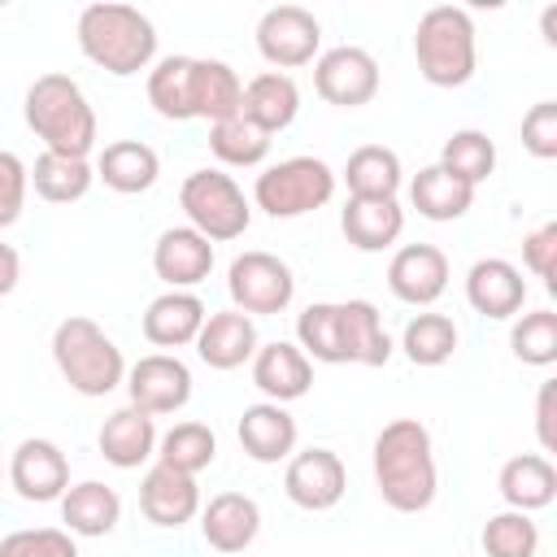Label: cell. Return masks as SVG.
<instances>
[{
	"label": "cell",
	"instance_id": "cell-1",
	"mask_svg": "<svg viewBox=\"0 0 557 557\" xmlns=\"http://www.w3.org/2000/svg\"><path fill=\"white\" fill-rule=\"evenodd\" d=\"M374 487L387 509L396 513H422L431 509L440 492V470H435V448L431 431L418 418H392L374 435Z\"/></svg>",
	"mask_w": 557,
	"mask_h": 557
},
{
	"label": "cell",
	"instance_id": "cell-2",
	"mask_svg": "<svg viewBox=\"0 0 557 557\" xmlns=\"http://www.w3.org/2000/svg\"><path fill=\"white\" fill-rule=\"evenodd\" d=\"M78 48L91 65H100L113 78H131L152 65L157 57V26L135 4H87L78 13Z\"/></svg>",
	"mask_w": 557,
	"mask_h": 557
},
{
	"label": "cell",
	"instance_id": "cell-3",
	"mask_svg": "<svg viewBox=\"0 0 557 557\" xmlns=\"http://www.w3.org/2000/svg\"><path fill=\"white\" fill-rule=\"evenodd\" d=\"M22 113H26V126L44 139V152L87 161V152H91L96 139H100V131H96V109L87 104L83 87H78L70 74H39V78L26 87Z\"/></svg>",
	"mask_w": 557,
	"mask_h": 557
},
{
	"label": "cell",
	"instance_id": "cell-4",
	"mask_svg": "<svg viewBox=\"0 0 557 557\" xmlns=\"http://www.w3.org/2000/svg\"><path fill=\"white\" fill-rule=\"evenodd\" d=\"M413 61L431 87H466L479 65L470 13L457 4L426 9L413 30Z\"/></svg>",
	"mask_w": 557,
	"mask_h": 557
},
{
	"label": "cell",
	"instance_id": "cell-5",
	"mask_svg": "<svg viewBox=\"0 0 557 557\" xmlns=\"http://www.w3.org/2000/svg\"><path fill=\"white\" fill-rule=\"evenodd\" d=\"M52 361L61 379L78 396H109L117 383H126V357L122 348L91 322V318H65L52 331Z\"/></svg>",
	"mask_w": 557,
	"mask_h": 557
},
{
	"label": "cell",
	"instance_id": "cell-6",
	"mask_svg": "<svg viewBox=\"0 0 557 557\" xmlns=\"http://www.w3.org/2000/svg\"><path fill=\"white\" fill-rule=\"evenodd\" d=\"M339 174L322 157H287L257 174L252 205L270 218H305L335 196Z\"/></svg>",
	"mask_w": 557,
	"mask_h": 557
},
{
	"label": "cell",
	"instance_id": "cell-7",
	"mask_svg": "<svg viewBox=\"0 0 557 557\" xmlns=\"http://www.w3.org/2000/svg\"><path fill=\"white\" fill-rule=\"evenodd\" d=\"M178 205L187 213V226L200 231L209 244L239 239L252 222V205L244 187L222 170H191L178 187Z\"/></svg>",
	"mask_w": 557,
	"mask_h": 557
},
{
	"label": "cell",
	"instance_id": "cell-8",
	"mask_svg": "<svg viewBox=\"0 0 557 557\" xmlns=\"http://www.w3.org/2000/svg\"><path fill=\"white\" fill-rule=\"evenodd\" d=\"M226 292H231V305L248 318L257 313H283L296 296V278H292V265L274 252H239L226 270Z\"/></svg>",
	"mask_w": 557,
	"mask_h": 557
},
{
	"label": "cell",
	"instance_id": "cell-9",
	"mask_svg": "<svg viewBox=\"0 0 557 557\" xmlns=\"http://www.w3.org/2000/svg\"><path fill=\"white\" fill-rule=\"evenodd\" d=\"M322 48V22L300 4H274L257 22V52L283 74L309 65Z\"/></svg>",
	"mask_w": 557,
	"mask_h": 557
},
{
	"label": "cell",
	"instance_id": "cell-10",
	"mask_svg": "<svg viewBox=\"0 0 557 557\" xmlns=\"http://www.w3.org/2000/svg\"><path fill=\"white\" fill-rule=\"evenodd\" d=\"M313 91L335 109H361L379 96V61L357 44L326 48L313 61Z\"/></svg>",
	"mask_w": 557,
	"mask_h": 557
},
{
	"label": "cell",
	"instance_id": "cell-11",
	"mask_svg": "<svg viewBox=\"0 0 557 557\" xmlns=\"http://www.w3.org/2000/svg\"><path fill=\"white\" fill-rule=\"evenodd\" d=\"M126 396L139 413H178L191 400V370L174 352H148L126 370Z\"/></svg>",
	"mask_w": 557,
	"mask_h": 557
},
{
	"label": "cell",
	"instance_id": "cell-12",
	"mask_svg": "<svg viewBox=\"0 0 557 557\" xmlns=\"http://www.w3.org/2000/svg\"><path fill=\"white\" fill-rule=\"evenodd\" d=\"M283 492H287L292 505H300L309 513H322V509H335L344 500L348 470H344L339 453H331V448H305V453H292L287 457Z\"/></svg>",
	"mask_w": 557,
	"mask_h": 557
},
{
	"label": "cell",
	"instance_id": "cell-13",
	"mask_svg": "<svg viewBox=\"0 0 557 557\" xmlns=\"http://www.w3.org/2000/svg\"><path fill=\"white\" fill-rule=\"evenodd\" d=\"M9 483L22 500L30 505H48V500H61L65 487H70V457L44 440V435H30L13 448L9 457Z\"/></svg>",
	"mask_w": 557,
	"mask_h": 557
},
{
	"label": "cell",
	"instance_id": "cell-14",
	"mask_svg": "<svg viewBox=\"0 0 557 557\" xmlns=\"http://www.w3.org/2000/svg\"><path fill=\"white\" fill-rule=\"evenodd\" d=\"M213 270V244L191 226H170L152 244V274L170 292H191Z\"/></svg>",
	"mask_w": 557,
	"mask_h": 557
},
{
	"label": "cell",
	"instance_id": "cell-15",
	"mask_svg": "<svg viewBox=\"0 0 557 557\" xmlns=\"http://www.w3.org/2000/svg\"><path fill=\"white\" fill-rule=\"evenodd\" d=\"M466 300H470V309L479 318L505 322V318L522 313V305H527V278L505 257H479L466 270Z\"/></svg>",
	"mask_w": 557,
	"mask_h": 557
},
{
	"label": "cell",
	"instance_id": "cell-16",
	"mask_svg": "<svg viewBox=\"0 0 557 557\" xmlns=\"http://www.w3.org/2000/svg\"><path fill=\"white\" fill-rule=\"evenodd\" d=\"M139 513L152 527H165V531L187 527L200 513V487H196V479L183 474V470H170L161 461L148 466V474L139 479Z\"/></svg>",
	"mask_w": 557,
	"mask_h": 557
},
{
	"label": "cell",
	"instance_id": "cell-17",
	"mask_svg": "<svg viewBox=\"0 0 557 557\" xmlns=\"http://www.w3.org/2000/svg\"><path fill=\"white\" fill-rule=\"evenodd\" d=\"M387 287L396 300L426 309L448 287V257L435 244H405V248H396V257L387 265Z\"/></svg>",
	"mask_w": 557,
	"mask_h": 557
},
{
	"label": "cell",
	"instance_id": "cell-18",
	"mask_svg": "<svg viewBox=\"0 0 557 557\" xmlns=\"http://www.w3.org/2000/svg\"><path fill=\"white\" fill-rule=\"evenodd\" d=\"M252 383L274 405L300 400L309 392V383H313V361L296 344H283V339L257 344V352H252Z\"/></svg>",
	"mask_w": 557,
	"mask_h": 557
},
{
	"label": "cell",
	"instance_id": "cell-19",
	"mask_svg": "<svg viewBox=\"0 0 557 557\" xmlns=\"http://www.w3.org/2000/svg\"><path fill=\"white\" fill-rule=\"evenodd\" d=\"M261 531V505L244 492H218L200 509V535L213 553H244Z\"/></svg>",
	"mask_w": 557,
	"mask_h": 557
},
{
	"label": "cell",
	"instance_id": "cell-20",
	"mask_svg": "<svg viewBox=\"0 0 557 557\" xmlns=\"http://www.w3.org/2000/svg\"><path fill=\"white\" fill-rule=\"evenodd\" d=\"M257 322L239 309H222V313H209L200 335H196V357L209 366V370H239L244 361H252L257 352Z\"/></svg>",
	"mask_w": 557,
	"mask_h": 557
},
{
	"label": "cell",
	"instance_id": "cell-21",
	"mask_svg": "<svg viewBox=\"0 0 557 557\" xmlns=\"http://www.w3.org/2000/svg\"><path fill=\"white\" fill-rule=\"evenodd\" d=\"M235 435H239V444H244V453H248L252 461L274 466V461H287V457L296 453V435H300V431H296V418H292L283 405L257 400V405H248V409L239 413Z\"/></svg>",
	"mask_w": 557,
	"mask_h": 557
},
{
	"label": "cell",
	"instance_id": "cell-22",
	"mask_svg": "<svg viewBox=\"0 0 557 557\" xmlns=\"http://www.w3.org/2000/svg\"><path fill=\"white\" fill-rule=\"evenodd\" d=\"M339 231L357 252H383L400 239L405 231V209L400 200H366V196H348V205L339 209Z\"/></svg>",
	"mask_w": 557,
	"mask_h": 557
},
{
	"label": "cell",
	"instance_id": "cell-23",
	"mask_svg": "<svg viewBox=\"0 0 557 557\" xmlns=\"http://www.w3.org/2000/svg\"><path fill=\"white\" fill-rule=\"evenodd\" d=\"M205 300L196 292H161L144 309V339L157 348H187L205 326Z\"/></svg>",
	"mask_w": 557,
	"mask_h": 557
},
{
	"label": "cell",
	"instance_id": "cell-24",
	"mask_svg": "<svg viewBox=\"0 0 557 557\" xmlns=\"http://www.w3.org/2000/svg\"><path fill=\"white\" fill-rule=\"evenodd\" d=\"M96 444H100V453H104L109 466H117V470H139V466L157 453V422H152L148 413H139L135 405H122V409H113V413L104 418Z\"/></svg>",
	"mask_w": 557,
	"mask_h": 557
},
{
	"label": "cell",
	"instance_id": "cell-25",
	"mask_svg": "<svg viewBox=\"0 0 557 557\" xmlns=\"http://www.w3.org/2000/svg\"><path fill=\"white\" fill-rule=\"evenodd\" d=\"M239 113H244L248 122H257L265 135L287 131V126L296 122V113H300V87H296V78H292V74H278V70H265V74L248 78V83H244V104H239Z\"/></svg>",
	"mask_w": 557,
	"mask_h": 557
},
{
	"label": "cell",
	"instance_id": "cell-26",
	"mask_svg": "<svg viewBox=\"0 0 557 557\" xmlns=\"http://www.w3.org/2000/svg\"><path fill=\"white\" fill-rule=\"evenodd\" d=\"M122 518V496L100 483V479H83V483H70L65 496H61V522L70 535H109Z\"/></svg>",
	"mask_w": 557,
	"mask_h": 557
},
{
	"label": "cell",
	"instance_id": "cell-27",
	"mask_svg": "<svg viewBox=\"0 0 557 557\" xmlns=\"http://www.w3.org/2000/svg\"><path fill=\"white\" fill-rule=\"evenodd\" d=\"M244 104L239 74L218 57H191V117H205L209 126L222 117H235Z\"/></svg>",
	"mask_w": 557,
	"mask_h": 557
},
{
	"label": "cell",
	"instance_id": "cell-28",
	"mask_svg": "<svg viewBox=\"0 0 557 557\" xmlns=\"http://www.w3.org/2000/svg\"><path fill=\"white\" fill-rule=\"evenodd\" d=\"M157 174H161V157H157L148 144H139V139H113V144H104V152L96 157V178H100L109 191H117V196H139V191H148V187L157 183Z\"/></svg>",
	"mask_w": 557,
	"mask_h": 557
},
{
	"label": "cell",
	"instance_id": "cell-29",
	"mask_svg": "<svg viewBox=\"0 0 557 557\" xmlns=\"http://www.w3.org/2000/svg\"><path fill=\"white\" fill-rule=\"evenodd\" d=\"M339 348L352 366H387L392 335L383 331V313L370 300H339Z\"/></svg>",
	"mask_w": 557,
	"mask_h": 557
},
{
	"label": "cell",
	"instance_id": "cell-30",
	"mask_svg": "<svg viewBox=\"0 0 557 557\" xmlns=\"http://www.w3.org/2000/svg\"><path fill=\"white\" fill-rule=\"evenodd\" d=\"M496 487H500V496H505L509 509L531 513V509L553 505V496H557V470H553V461L544 453H518V457H509L500 466Z\"/></svg>",
	"mask_w": 557,
	"mask_h": 557
},
{
	"label": "cell",
	"instance_id": "cell-31",
	"mask_svg": "<svg viewBox=\"0 0 557 557\" xmlns=\"http://www.w3.org/2000/svg\"><path fill=\"white\" fill-rule=\"evenodd\" d=\"M409 205H413L426 222H457V218L470 213L474 187L461 183V178H453L444 165H426V170H418L413 183H409Z\"/></svg>",
	"mask_w": 557,
	"mask_h": 557
},
{
	"label": "cell",
	"instance_id": "cell-32",
	"mask_svg": "<svg viewBox=\"0 0 557 557\" xmlns=\"http://www.w3.org/2000/svg\"><path fill=\"white\" fill-rule=\"evenodd\" d=\"M344 183H348V196H366V200H396L400 183H405V170H400V157L383 144H361L357 152H348L344 161Z\"/></svg>",
	"mask_w": 557,
	"mask_h": 557
},
{
	"label": "cell",
	"instance_id": "cell-33",
	"mask_svg": "<svg viewBox=\"0 0 557 557\" xmlns=\"http://www.w3.org/2000/svg\"><path fill=\"white\" fill-rule=\"evenodd\" d=\"M30 183L48 205H70L83 200L96 183V170L78 157H57V152H39L30 165Z\"/></svg>",
	"mask_w": 557,
	"mask_h": 557
},
{
	"label": "cell",
	"instance_id": "cell-34",
	"mask_svg": "<svg viewBox=\"0 0 557 557\" xmlns=\"http://www.w3.org/2000/svg\"><path fill=\"white\" fill-rule=\"evenodd\" d=\"M270 139H274V135H265V131H261L257 122H248L244 113L222 117V122L209 126V148H213V157H218L222 165H239V170L261 165V161L270 157Z\"/></svg>",
	"mask_w": 557,
	"mask_h": 557
},
{
	"label": "cell",
	"instance_id": "cell-35",
	"mask_svg": "<svg viewBox=\"0 0 557 557\" xmlns=\"http://www.w3.org/2000/svg\"><path fill=\"white\" fill-rule=\"evenodd\" d=\"M218 457V435L205 426V422H174L161 440H157V461L170 466V470H183V474H200L209 470Z\"/></svg>",
	"mask_w": 557,
	"mask_h": 557
},
{
	"label": "cell",
	"instance_id": "cell-36",
	"mask_svg": "<svg viewBox=\"0 0 557 557\" xmlns=\"http://www.w3.org/2000/svg\"><path fill=\"white\" fill-rule=\"evenodd\" d=\"M148 104L170 122H191V57H161L148 70Z\"/></svg>",
	"mask_w": 557,
	"mask_h": 557
},
{
	"label": "cell",
	"instance_id": "cell-37",
	"mask_svg": "<svg viewBox=\"0 0 557 557\" xmlns=\"http://www.w3.org/2000/svg\"><path fill=\"white\" fill-rule=\"evenodd\" d=\"M435 165H444L453 178H461V183L479 187V183H487V178H492V170H496V144H492L483 131H474V126L453 131V135L444 139V148H440V161H435Z\"/></svg>",
	"mask_w": 557,
	"mask_h": 557
},
{
	"label": "cell",
	"instance_id": "cell-38",
	"mask_svg": "<svg viewBox=\"0 0 557 557\" xmlns=\"http://www.w3.org/2000/svg\"><path fill=\"white\" fill-rule=\"evenodd\" d=\"M400 348L413 366L435 370L457 352V322L448 313H418V318H409V326L400 335Z\"/></svg>",
	"mask_w": 557,
	"mask_h": 557
},
{
	"label": "cell",
	"instance_id": "cell-39",
	"mask_svg": "<svg viewBox=\"0 0 557 557\" xmlns=\"http://www.w3.org/2000/svg\"><path fill=\"white\" fill-rule=\"evenodd\" d=\"M296 348L313 361L326 366H344V348H339V300H313L300 318H296Z\"/></svg>",
	"mask_w": 557,
	"mask_h": 557
},
{
	"label": "cell",
	"instance_id": "cell-40",
	"mask_svg": "<svg viewBox=\"0 0 557 557\" xmlns=\"http://www.w3.org/2000/svg\"><path fill=\"white\" fill-rule=\"evenodd\" d=\"M479 544L487 557H535L540 553V527L522 509H500L483 522Z\"/></svg>",
	"mask_w": 557,
	"mask_h": 557
},
{
	"label": "cell",
	"instance_id": "cell-41",
	"mask_svg": "<svg viewBox=\"0 0 557 557\" xmlns=\"http://www.w3.org/2000/svg\"><path fill=\"white\" fill-rule=\"evenodd\" d=\"M509 348L522 366H553L557 361V313L553 309H531L513 322L509 331Z\"/></svg>",
	"mask_w": 557,
	"mask_h": 557
},
{
	"label": "cell",
	"instance_id": "cell-42",
	"mask_svg": "<svg viewBox=\"0 0 557 557\" xmlns=\"http://www.w3.org/2000/svg\"><path fill=\"white\" fill-rule=\"evenodd\" d=\"M0 557H78V544L61 527H22L0 540Z\"/></svg>",
	"mask_w": 557,
	"mask_h": 557
},
{
	"label": "cell",
	"instance_id": "cell-43",
	"mask_svg": "<svg viewBox=\"0 0 557 557\" xmlns=\"http://www.w3.org/2000/svg\"><path fill=\"white\" fill-rule=\"evenodd\" d=\"M26 187H30V170L17 152L0 148V231L13 226L26 209Z\"/></svg>",
	"mask_w": 557,
	"mask_h": 557
},
{
	"label": "cell",
	"instance_id": "cell-44",
	"mask_svg": "<svg viewBox=\"0 0 557 557\" xmlns=\"http://www.w3.org/2000/svg\"><path fill=\"white\" fill-rule=\"evenodd\" d=\"M522 148L540 161L557 157V104L553 100H540L522 113Z\"/></svg>",
	"mask_w": 557,
	"mask_h": 557
},
{
	"label": "cell",
	"instance_id": "cell-45",
	"mask_svg": "<svg viewBox=\"0 0 557 557\" xmlns=\"http://www.w3.org/2000/svg\"><path fill=\"white\" fill-rule=\"evenodd\" d=\"M522 265L535 278H544L548 292H557V278H553L557 274V222H544L522 239Z\"/></svg>",
	"mask_w": 557,
	"mask_h": 557
},
{
	"label": "cell",
	"instance_id": "cell-46",
	"mask_svg": "<svg viewBox=\"0 0 557 557\" xmlns=\"http://www.w3.org/2000/svg\"><path fill=\"white\" fill-rule=\"evenodd\" d=\"M535 435H540L544 453L557 448V383L553 379H544L535 392Z\"/></svg>",
	"mask_w": 557,
	"mask_h": 557
},
{
	"label": "cell",
	"instance_id": "cell-47",
	"mask_svg": "<svg viewBox=\"0 0 557 557\" xmlns=\"http://www.w3.org/2000/svg\"><path fill=\"white\" fill-rule=\"evenodd\" d=\"M17 278H22V257L13 244H0V296H9L17 287Z\"/></svg>",
	"mask_w": 557,
	"mask_h": 557
},
{
	"label": "cell",
	"instance_id": "cell-48",
	"mask_svg": "<svg viewBox=\"0 0 557 557\" xmlns=\"http://www.w3.org/2000/svg\"><path fill=\"white\" fill-rule=\"evenodd\" d=\"M0 474H4V461H0Z\"/></svg>",
	"mask_w": 557,
	"mask_h": 557
}]
</instances>
